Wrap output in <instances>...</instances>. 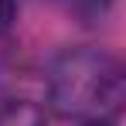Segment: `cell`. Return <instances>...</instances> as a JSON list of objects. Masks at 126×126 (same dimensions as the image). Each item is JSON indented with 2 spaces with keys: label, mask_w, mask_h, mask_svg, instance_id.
Masks as SVG:
<instances>
[{
  "label": "cell",
  "mask_w": 126,
  "mask_h": 126,
  "mask_svg": "<svg viewBox=\"0 0 126 126\" xmlns=\"http://www.w3.org/2000/svg\"><path fill=\"white\" fill-rule=\"evenodd\" d=\"M82 126H116L112 116H95V119H82Z\"/></svg>",
  "instance_id": "277c9868"
},
{
  "label": "cell",
  "mask_w": 126,
  "mask_h": 126,
  "mask_svg": "<svg viewBox=\"0 0 126 126\" xmlns=\"http://www.w3.org/2000/svg\"><path fill=\"white\" fill-rule=\"evenodd\" d=\"M0 126H48V119L38 102L7 95V99H0Z\"/></svg>",
  "instance_id": "7a4b0ae2"
},
{
  "label": "cell",
  "mask_w": 126,
  "mask_h": 126,
  "mask_svg": "<svg viewBox=\"0 0 126 126\" xmlns=\"http://www.w3.org/2000/svg\"><path fill=\"white\" fill-rule=\"evenodd\" d=\"M123 92V65L106 48H68L48 68V102L62 119L116 116Z\"/></svg>",
  "instance_id": "6da1fadb"
},
{
  "label": "cell",
  "mask_w": 126,
  "mask_h": 126,
  "mask_svg": "<svg viewBox=\"0 0 126 126\" xmlns=\"http://www.w3.org/2000/svg\"><path fill=\"white\" fill-rule=\"evenodd\" d=\"M17 21V0H0V38L14 27Z\"/></svg>",
  "instance_id": "3957f363"
}]
</instances>
